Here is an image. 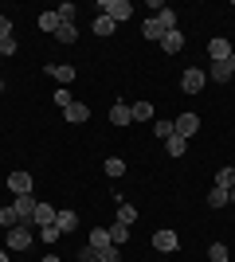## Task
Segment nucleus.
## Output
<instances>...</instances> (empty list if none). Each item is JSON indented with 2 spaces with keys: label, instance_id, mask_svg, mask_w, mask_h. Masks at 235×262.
I'll return each instance as SVG.
<instances>
[{
  "label": "nucleus",
  "instance_id": "nucleus-1",
  "mask_svg": "<svg viewBox=\"0 0 235 262\" xmlns=\"http://www.w3.org/2000/svg\"><path fill=\"white\" fill-rule=\"evenodd\" d=\"M4 243H8V251H28V247L35 243V227L32 223H16V227H8Z\"/></svg>",
  "mask_w": 235,
  "mask_h": 262
},
{
  "label": "nucleus",
  "instance_id": "nucleus-2",
  "mask_svg": "<svg viewBox=\"0 0 235 262\" xmlns=\"http://www.w3.org/2000/svg\"><path fill=\"white\" fill-rule=\"evenodd\" d=\"M102 16H110L114 24H125L134 16V4L130 0H102Z\"/></svg>",
  "mask_w": 235,
  "mask_h": 262
},
{
  "label": "nucleus",
  "instance_id": "nucleus-3",
  "mask_svg": "<svg viewBox=\"0 0 235 262\" xmlns=\"http://www.w3.org/2000/svg\"><path fill=\"white\" fill-rule=\"evenodd\" d=\"M204 86H208V75H204L200 67H188V71L180 75V90H184V94H200Z\"/></svg>",
  "mask_w": 235,
  "mask_h": 262
},
{
  "label": "nucleus",
  "instance_id": "nucleus-4",
  "mask_svg": "<svg viewBox=\"0 0 235 262\" xmlns=\"http://www.w3.org/2000/svg\"><path fill=\"white\" fill-rule=\"evenodd\" d=\"M8 192L12 196H32V172H28V168L8 172Z\"/></svg>",
  "mask_w": 235,
  "mask_h": 262
},
{
  "label": "nucleus",
  "instance_id": "nucleus-5",
  "mask_svg": "<svg viewBox=\"0 0 235 262\" xmlns=\"http://www.w3.org/2000/svg\"><path fill=\"white\" fill-rule=\"evenodd\" d=\"M180 247V239H177V231H153V251H161V254H173Z\"/></svg>",
  "mask_w": 235,
  "mask_h": 262
},
{
  "label": "nucleus",
  "instance_id": "nucleus-6",
  "mask_svg": "<svg viewBox=\"0 0 235 262\" xmlns=\"http://www.w3.org/2000/svg\"><path fill=\"white\" fill-rule=\"evenodd\" d=\"M35 204H39L35 196H16V200H12V211H16V219H20V223H32Z\"/></svg>",
  "mask_w": 235,
  "mask_h": 262
},
{
  "label": "nucleus",
  "instance_id": "nucleus-7",
  "mask_svg": "<svg viewBox=\"0 0 235 262\" xmlns=\"http://www.w3.org/2000/svg\"><path fill=\"white\" fill-rule=\"evenodd\" d=\"M47 75H51V78H55V82H59V86H71V82H75V67H71V63H51V67H47Z\"/></svg>",
  "mask_w": 235,
  "mask_h": 262
},
{
  "label": "nucleus",
  "instance_id": "nucleus-8",
  "mask_svg": "<svg viewBox=\"0 0 235 262\" xmlns=\"http://www.w3.org/2000/svg\"><path fill=\"white\" fill-rule=\"evenodd\" d=\"M173 129H177V137H192V133L200 129V118H196V114H180V118L173 121Z\"/></svg>",
  "mask_w": 235,
  "mask_h": 262
},
{
  "label": "nucleus",
  "instance_id": "nucleus-9",
  "mask_svg": "<svg viewBox=\"0 0 235 262\" xmlns=\"http://www.w3.org/2000/svg\"><path fill=\"white\" fill-rule=\"evenodd\" d=\"M165 32H168V28H165L161 20H157V16H149V20L141 24V35H145L149 43H161V39H165Z\"/></svg>",
  "mask_w": 235,
  "mask_h": 262
},
{
  "label": "nucleus",
  "instance_id": "nucleus-10",
  "mask_svg": "<svg viewBox=\"0 0 235 262\" xmlns=\"http://www.w3.org/2000/svg\"><path fill=\"white\" fill-rule=\"evenodd\" d=\"M63 118H67L71 125H82V121H90V106L87 102H71V106L63 110Z\"/></svg>",
  "mask_w": 235,
  "mask_h": 262
},
{
  "label": "nucleus",
  "instance_id": "nucleus-11",
  "mask_svg": "<svg viewBox=\"0 0 235 262\" xmlns=\"http://www.w3.org/2000/svg\"><path fill=\"white\" fill-rule=\"evenodd\" d=\"M55 215H59V211L39 200V204H35V215H32V227H47V223H55Z\"/></svg>",
  "mask_w": 235,
  "mask_h": 262
},
{
  "label": "nucleus",
  "instance_id": "nucleus-12",
  "mask_svg": "<svg viewBox=\"0 0 235 262\" xmlns=\"http://www.w3.org/2000/svg\"><path fill=\"white\" fill-rule=\"evenodd\" d=\"M110 125H118V129H122V125H134V114H130L125 102H114L110 106Z\"/></svg>",
  "mask_w": 235,
  "mask_h": 262
},
{
  "label": "nucleus",
  "instance_id": "nucleus-13",
  "mask_svg": "<svg viewBox=\"0 0 235 262\" xmlns=\"http://www.w3.org/2000/svg\"><path fill=\"white\" fill-rule=\"evenodd\" d=\"M231 51H235V47L227 43V39H212V43H208V55H212V63H227V59H231Z\"/></svg>",
  "mask_w": 235,
  "mask_h": 262
},
{
  "label": "nucleus",
  "instance_id": "nucleus-14",
  "mask_svg": "<svg viewBox=\"0 0 235 262\" xmlns=\"http://www.w3.org/2000/svg\"><path fill=\"white\" fill-rule=\"evenodd\" d=\"M161 47H165L168 55H177L180 47H184V35H180V28H173V32H165V39H161Z\"/></svg>",
  "mask_w": 235,
  "mask_h": 262
},
{
  "label": "nucleus",
  "instance_id": "nucleus-15",
  "mask_svg": "<svg viewBox=\"0 0 235 262\" xmlns=\"http://www.w3.org/2000/svg\"><path fill=\"white\" fill-rule=\"evenodd\" d=\"M59 28H63V20H59V12H39V32H51V35H55Z\"/></svg>",
  "mask_w": 235,
  "mask_h": 262
},
{
  "label": "nucleus",
  "instance_id": "nucleus-16",
  "mask_svg": "<svg viewBox=\"0 0 235 262\" xmlns=\"http://www.w3.org/2000/svg\"><path fill=\"white\" fill-rule=\"evenodd\" d=\"M87 247H94V251L114 247V243H110V227H94V231H90V243H87Z\"/></svg>",
  "mask_w": 235,
  "mask_h": 262
},
{
  "label": "nucleus",
  "instance_id": "nucleus-17",
  "mask_svg": "<svg viewBox=\"0 0 235 262\" xmlns=\"http://www.w3.org/2000/svg\"><path fill=\"white\" fill-rule=\"evenodd\" d=\"M165 153L168 157H184L188 153V137H177V133H173V137L165 141Z\"/></svg>",
  "mask_w": 235,
  "mask_h": 262
},
{
  "label": "nucleus",
  "instance_id": "nucleus-18",
  "mask_svg": "<svg viewBox=\"0 0 235 262\" xmlns=\"http://www.w3.org/2000/svg\"><path fill=\"white\" fill-rule=\"evenodd\" d=\"M102 168H106V176H114V180H122V176H125V161H122V157H106Z\"/></svg>",
  "mask_w": 235,
  "mask_h": 262
},
{
  "label": "nucleus",
  "instance_id": "nucleus-19",
  "mask_svg": "<svg viewBox=\"0 0 235 262\" xmlns=\"http://www.w3.org/2000/svg\"><path fill=\"white\" fill-rule=\"evenodd\" d=\"M55 227H59V235H67V231L78 227V215H75V211H59V215H55Z\"/></svg>",
  "mask_w": 235,
  "mask_h": 262
},
{
  "label": "nucleus",
  "instance_id": "nucleus-20",
  "mask_svg": "<svg viewBox=\"0 0 235 262\" xmlns=\"http://www.w3.org/2000/svg\"><path fill=\"white\" fill-rule=\"evenodd\" d=\"M114 28H118V24H114L110 16H98V20L90 24V32H94V35H114Z\"/></svg>",
  "mask_w": 235,
  "mask_h": 262
},
{
  "label": "nucleus",
  "instance_id": "nucleus-21",
  "mask_svg": "<svg viewBox=\"0 0 235 262\" xmlns=\"http://www.w3.org/2000/svg\"><path fill=\"white\" fill-rule=\"evenodd\" d=\"M118 223H125V227H134V223H137V208H134V204H118Z\"/></svg>",
  "mask_w": 235,
  "mask_h": 262
},
{
  "label": "nucleus",
  "instance_id": "nucleus-22",
  "mask_svg": "<svg viewBox=\"0 0 235 262\" xmlns=\"http://www.w3.org/2000/svg\"><path fill=\"white\" fill-rule=\"evenodd\" d=\"M55 39H59V43H78V28H75V24H63V28L55 32Z\"/></svg>",
  "mask_w": 235,
  "mask_h": 262
},
{
  "label": "nucleus",
  "instance_id": "nucleus-23",
  "mask_svg": "<svg viewBox=\"0 0 235 262\" xmlns=\"http://www.w3.org/2000/svg\"><path fill=\"white\" fill-rule=\"evenodd\" d=\"M208 204H212V208H227V204H231V200H227V188H216V184H212V192H208Z\"/></svg>",
  "mask_w": 235,
  "mask_h": 262
},
{
  "label": "nucleus",
  "instance_id": "nucleus-24",
  "mask_svg": "<svg viewBox=\"0 0 235 262\" xmlns=\"http://www.w3.org/2000/svg\"><path fill=\"white\" fill-rule=\"evenodd\" d=\"M130 114H134V121H149V118H153V106H149V102H134Z\"/></svg>",
  "mask_w": 235,
  "mask_h": 262
},
{
  "label": "nucleus",
  "instance_id": "nucleus-25",
  "mask_svg": "<svg viewBox=\"0 0 235 262\" xmlns=\"http://www.w3.org/2000/svg\"><path fill=\"white\" fill-rule=\"evenodd\" d=\"M125 239H130V227H125V223H114V227H110V243H114V247H122Z\"/></svg>",
  "mask_w": 235,
  "mask_h": 262
},
{
  "label": "nucleus",
  "instance_id": "nucleus-26",
  "mask_svg": "<svg viewBox=\"0 0 235 262\" xmlns=\"http://www.w3.org/2000/svg\"><path fill=\"white\" fill-rule=\"evenodd\" d=\"M208 258H212V262H227V258H231V251H227L224 243H212V247H208Z\"/></svg>",
  "mask_w": 235,
  "mask_h": 262
},
{
  "label": "nucleus",
  "instance_id": "nucleus-27",
  "mask_svg": "<svg viewBox=\"0 0 235 262\" xmlns=\"http://www.w3.org/2000/svg\"><path fill=\"white\" fill-rule=\"evenodd\" d=\"M216 188H235V168H220L216 172Z\"/></svg>",
  "mask_w": 235,
  "mask_h": 262
},
{
  "label": "nucleus",
  "instance_id": "nucleus-28",
  "mask_svg": "<svg viewBox=\"0 0 235 262\" xmlns=\"http://www.w3.org/2000/svg\"><path fill=\"white\" fill-rule=\"evenodd\" d=\"M231 78V67L227 63H212V82H227Z\"/></svg>",
  "mask_w": 235,
  "mask_h": 262
},
{
  "label": "nucleus",
  "instance_id": "nucleus-29",
  "mask_svg": "<svg viewBox=\"0 0 235 262\" xmlns=\"http://www.w3.org/2000/svg\"><path fill=\"white\" fill-rule=\"evenodd\" d=\"M16 223H20V219H16V211H12V204H8V208H0V227L8 231V227H16Z\"/></svg>",
  "mask_w": 235,
  "mask_h": 262
},
{
  "label": "nucleus",
  "instance_id": "nucleus-30",
  "mask_svg": "<svg viewBox=\"0 0 235 262\" xmlns=\"http://www.w3.org/2000/svg\"><path fill=\"white\" fill-rule=\"evenodd\" d=\"M75 16H78V8L71 4V0H67V4H59V20H63V24H75Z\"/></svg>",
  "mask_w": 235,
  "mask_h": 262
},
{
  "label": "nucleus",
  "instance_id": "nucleus-31",
  "mask_svg": "<svg viewBox=\"0 0 235 262\" xmlns=\"http://www.w3.org/2000/svg\"><path fill=\"white\" fill-rule=\"evenodd\" d=\"M153 133H157V137H165V141H168V137H173V133H177V129H173V121H153Z\"/></svg>",
  "mask_w": 235,
  "mask_h": 262
},
{
  "label": "nucleus",
  "instance_id": "nucleus-32",
  "mask_svg": "<svg viewBox=\"0 0 235 262\" xmlns=\"http://www.w3.org/2000/svg\"><path fill=\"white\" fill-rule=\"evenodd\" d=\"M35 231H39V239H44V243H55V239H59V227H55V223H47V227H35Z\"/></svg>",
  "mask_w": 235,
  "mask_h": 262
},
{
  "label": "nucleus",
  "instance_id": "nucleus-33",
  "mask_svg": "<svg viewBox=\"0 0 235 262\" xmlns=\"http://www.w3.org/2000/svg\"><path fill=\"white\" fill-rule=\"evenodd\" d=\"M98 262H122L118 247H102V251H98Z\"/></svg>",
  "mask_w": 235,
  "mask_h": 262
},
{
  "label": "nucleus",
  "instance_id": "nucleus-34",
  "mask_svg": "<svg viewBox=\"0 0 235 262\" xmlns=\"http://www.w3.org/2000/svg\"><path fill=\"white\" fill-rule=\"evenodd\" d=\"M157 20H161V24L168 28V32H173V28H177V12H173V8H165V12H157Z\"/></svg>",
  "mask_w": 235,
  "mask_h": 262
},
{
  "label": "nucleus",
  "instance_id": "nucleus-35",
  "mask_svg": "<svg viewBox=\"0 0 235 262\" xmlns=\"http://www.w3.org/2000/svg\"><path fill=\"white\" fill-rule=\"evenodd\" d=\"M71 102H75V98H71V90H67V86H59V90H55V106H63V110H67Z\"/></svg>",
  "mask_w": 235,
  "mask_h": 262
},
{
  "label": "nucleus",
  "instance_id": "nucleus-36",
  "mask_svg": "<svg viewBox=\"0 0 235 262\" xmlns=\"http://www.w3.org/2000/svg\"><path fill=\"white\" fill-rule=\"evenodd\" d=\"M4 39H12V20L8 16H0V43H4Z\"/></svg>",
  "mask_w": 235,
  "mask_h": 262
},
{
  "label": "nucleus",
  "instance_id": "nucleus-37",
  "mask_svg": "<svg viewBox=\"0 0 235 262\" xmlns=\"http://www.w3.org/2000/svg\"><path fill=\"white\" fill-rule=\"evenodd\" d=\"M78 258H82V262H98V251H94V247H82V251H78Z\"/></svg>",
  "mask_w": 235,
  "mask_h": 262
},
{
  "label": "nucleus",
  "instance_id": "nucleus-38",
  "mask_svg": "<svg viewBox=\"0 0 235 262\" xmlns=\"http://www.w3.org/2000/svg\"><path fill=\"white\" fill-rule=\"evenodd\" d=\"M0 55H16V39H4V43H0Z\"/></svg>",
  "mask_w": 235,
  "mask_h": 262
},
{
  "label": "nucleus",
  "instance_id": "nucleus-39",
  "mask_svg": "<svg viewBox=\"0 0 235 262\" xmlns=\"http://www.w3.org/2000/svg\"><path fill=\"white\" fill-rule=\"evenodd\" d=\"M39 262H63V258H59V254H47V258H39Z\"/></svg>",
  "mask_w": 235,
  "mask_h": 262
},
{
  "label": "nucleus",
  "instance_id": "nucleus-40",
  "mask_svg": "<svg viewBox=\"0 0 235 262\" xmlns=\"http://www.w3.org/2000/svg\"><path fill=\"white\" fill-rule=\"evenodd\" d=\"M227 200H231V208H235V188H227Z\"/></svg>",
  "mask_w": 235,
  "mask_h": 262
},
{
  "label": "nucleus",
  "instance_id": "nucleus-41",
  "mask_svg": "<svg viewBox=\"0 0 235 262\" xmlns=\"http://www.w3.org/2000/svg\"><path fill=\"white\" fill-rule=\"evenodd\" d=\"M227 67H231V75H235V51H231V59H227Z\"/></svg>",
  "mask_w": 235,
  "mask_h": 262
},
{
  "label": "nucleus",
  "instance_id": "nucleus-42",
  "mask_svg": "<svg viewBox=\"0 0 235 262\" xmlns=\"http://www.w3.org/2000/svg\"><path fill=\"white\" fill-rule=\"evenodd\" d=\"M0 262H8V251H0Z\"/></svg>",
  "mask_w": 235,
  "mask_h": 262
},
{
  "label": "nucleus",
  "instance_id": "nucleus-43",
  "mask_svg": "<svg viewBox=\"0 0 235 262\" xmlns=\"http://www.w3.org/2000/svg\"><path fill=\"white\" fill-rule=\"evenodd\" d=\"M231 4H235V0H231Z\"/></svg>",
  "mask_w": 235,
  "mask_h": 262
}]
</instances>
